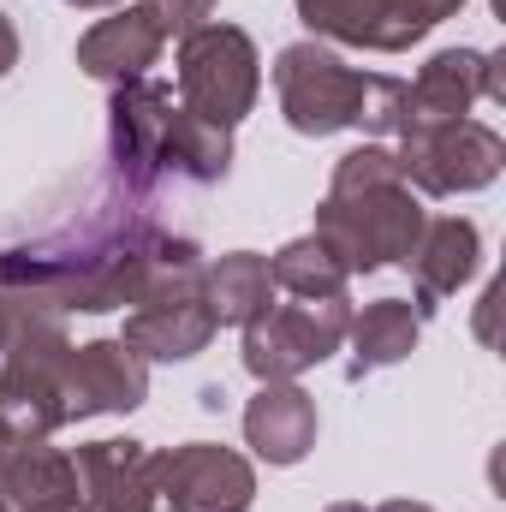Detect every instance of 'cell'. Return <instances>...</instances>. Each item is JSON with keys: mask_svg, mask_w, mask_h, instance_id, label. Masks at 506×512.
Returning a JSON list of instances; mask_svg holds the SVG:
<instances>
[{"mask_svg": "<svg viewBox=\"0 0 506 512\" xmlns=\"http://www.w3.org/2000/svg\"><path fill=\"white\" fill-rule=\"evenodd\" d=\"M256 501V471L245 453L191 441L161 453V507L167 512H245Z\"/></svg>", "mask_w": 506, "mask_h": 512, "instance_id": "obj_10", "label": "cell"}, {"mask_svg": "<svg viewBox=\"0 0 506 512\" xmlns=\"http://www.w3.org/2000/svg\"><path fill=\"white\" fill-rule=\"evenodd\" d=\"M328 512H364V507H358V501H334Z\"/></svg>", "mask_w": 506, "mask_h": 512, "instance_id": "obj_29", "label": "cell"}, {"mask_svg": "<svg viewBox=\"0 0 506 512\" xmlns=\"http://www.w3.org/2000/svg\"><path fill=\"white\" fill-rule=\"evenodd\" d=\"M483 262V233L465 215H435L423 221V239L411 251V280H417V316H429L447 292H459Z\"/></svg>", "mask_w": 506, "mask_h": 512, "instance_id": "obj_13", "label": "cell"}, {"mask_svg": "<svg viewBox=\"0 0 506 512\" xmlns=\"http://www.w3.org/2000/svg\"><path fill=\"white\" fill-rule=\"evenodd\" d=\"M346 328H352V304L346 298L268 304L256 322H245V370L256 382H292V376L328 364L340 352Z\"/></svg>", "mask_w": 506, "mask_h": 512, "instance_id": "obj_6", "label": "cell"}, {"mask_svg": "<svg viewBox=\"0 0 506 512\" xmlns=\"http://www.w3.org/2000/svg\"><path fill=\"white\" fill-rule=\"evenodd\" d=\"M471 102H483V54L477 48H441L417 72V84H405V126L465 120Z\"/></svg>", "mask_w": 506, "mask_h": 512, "instance_id": "obj_17", "label": "cell"}, {"mask_svg": "<svg viewBox=\"0 0 506 512\" xmlns=\"http://www.w3.org/2000/svg\"><path fill=\"white\" fill-rule=\"evenodd\" d=\"M483 102H506V48L483 54Z\"/></svg>", "mask_w": 506, "mask_h": 512, "instance_id": "obj_25", "label": "cell"}, {"mask_svg": "<svg viewBox=\"0 0 506 512\" xmlns=\"http://www.w3.org/2000/svg\"><path fill=\"white\" fill-rule=\"evenodd\" d=\"M167 239L173 233L149 227L143 215L114 209V215L84 221L72 239L36 245V251H0V292L12 304H36V310H54V316L126 310V304H137V292L149 286Z\"/></svg>", "mask_w": 506, "mask_h": 512, "instance_id": "obj_1", "label": "cell"}, {"mask_svg": "<svg viewBox=\"0 0 506 512\" xmlns=\"http://www.w3.org/2000/svg\"><path fill=\"white\" fill-rule=\"evenodd\" d=\"M227 167H233V126H215V120H203V114L173 108L161 173H185V179H197V185H215V179H227Z\"/></svg>", "mask_w": 506, "mask_h": 512, "instance_id": "obj_20", "label": "cell"}, {"mask_svg": "<svg viewBox=\"0 0 506 512\" xmlns=\"http://www.w3.org/2000/svg\"><path fill=\"white\" fill-rule=\"evenodd\" d=\"M137 6L155 18V30H161V36H179V42L215 18V0H137Z\"/></svg>", "mask_w": 506, "mask_h": 512, "instance_id": "obj_23", "label": "cell"}, {"mask_svg": "<svg viewBox=\"0 0 506 512\" xmlns=\"http://www.w3.org/2000/svg\"><path fill=\"white\" fill-rule=\"evenodd\" d=\"M262 60L239 24H203L179 42V108L215 126H239L256 108Z\"/></svg>", "mask_w": 506, "mask_h": 512, "instance_id": "obj_3", "label": "cell"}, {"mask_svg": "<svg viewBox=\"0 0 506 512\" xmlns=\"http://www.w3.org/2000/svg\"><path fill=\"white\" fill-rule=\"evenodd\" d=\"M30 316H36V304H12V298L0 292V352L12 346V334H18V328H24ZM48 316H54V310H48Z\"/></svg>", "mask_w": 506, "mask_h": 512, "instance_id": "obj_24", "label": "cell"}, {"mask_svg": "<svg viewBox=\"0 0 506 512\" xmlns=\"http://www.w3.org/2000/svg\"><path fill=\"white\" fill-rule=\"evenodd\" d=\"M18 66V30H12V18L0 12V78Z\"/></svg>", "mask_w": 506, "mask_h": 512, "instance_id": "obj_26", "label": "cell"}, {"mask_svg": "<svg viewBox=\"0 0 506 512\" xmlns=\"http://www.w3.org/2000/svg\"><path fill=\"white\" fill-rule=\"evenodd\" d=\"M66 6H126V0H66Z\"/></svg>", "mask_w": 506, "mask_h": 512, "instance_id": "obj_28", "label": "cell"}, {"mask_svg": "<svg viewBox=\"0 0 506 512\" xmlns=\"http://www.w3.org/2000/svg\"><path fill=\"white\" fill-rule=\"evenodd\" d=\"M72 471L90 512H161V453L143 441H84Z\"/></svg>", "mask_w": 506, "mask_h": 512, "instance_id": "obj_12", "label": "cell"}, {"mask_svg": "<svg viewBox=\"0 0 506 512\" xmlns=\"http://www.w3.org/2000/svg\"><path fill=\"white\" fill-rule=\"evenodd\" d=\"M173 90L155 78H131L114 84L108 102V143H114V167L126 179V191H155L161 179V155H167V126H173Z\"/></svg>", "mask_w": 506, "mask_h": 512, "instance_id": "obj_11", "label": "cell"}, {"mask_svg": "<svg viewBox=\"0 0 506 512\" xmlns=\"http://www.w3.org/2000/svg\"><path fill=\"white\" fill-rule=\"evenodd\" d=\"M203 298H209L215 322H233V328L256 322V316L274 304L268 256H256V251H227L221 262H209V268H203Z\"/></svg>", "mask_w": 506, "mask_h": 512, "instance_id": "obj_19", "label": "cell"}, {"mask_svg": "<svg viewBox=\"0 0 506 512\" xmlns=\"http://www.w3.org/2000/svg\"><path fill=\"white\" fill-rule=\"evenodd\" d=\"M423 203L411 197L399 155L364 143L334 161L328 197L316 209V239L346 262V274H376L387 262H411L423 239Z\"/></svg>", "mask_w": 506, "mask_h": 512, "instance_id": "obj_2", "label": "cell"}, {"mask_svg": "<svg viewBox=\"0 0 506 512\" xmlns=\"http://www.w3.org/2000/svg\"><path fill=\"white\" fill-rule=\"evenodd\" d=\"M268 280H274V292H292V298H346L352 274L316 233H304L268 256Z\"/></svg>", "mask_w": 506, "mask_h": 512, "instance_id": "obj_21", "label": "cell"}, {"mask_svg": "<svg viewBox=\"0 0 506 512\" xmlns=\"http://www.w3.org/2000/svg\"><path fill=\"white\" fill-rule=\"evenodd\" d=\"M358 131H370V137H399V131H405V84H399V78L370 72V96H364Z\"/></svg>", "mask_w": 506, "mask_h": 512, "instance_id": "obj_22", "label": "cell"}, {"mask_svg": "<svg viewBox=\"0 0 506 512\" xmlns=\"http://www.w3.org/2000/svg\"><path fill=\"white\" fill-rule=\"evenodd\" d=\"M274 96H280V114L298 137H334V131L358 126L364 96H370V72H352L322 42H292L274 54Z\"/></svg>", "mask_w": 506, "mask_h": 512, "instance_id": "obj_5", "label": "cell"}, {"mask_svg": "<svg viewBox=\"0 0 506 512\" xmlns=\"http://www.w3.org/2000/svg\"><path fill=\"white\" fill-rule=\"evenodd\" d=\"M78 507V471L72 453L48 441H12L0 459V512H72Z\"/></svg>", "mask_w": 506, "mask_h": 512, "instance_id": "obj_14", "label": "cell"}, {"mask_svg": "<svg viewBox=\"0 0 506 512\" xmlns=\"http://www.w3.org/2000/svg\"><path fill=\"white\" fill-rule=\"evenodd\" d=\"M161 48H167V36L155 30V18L126 0L114 18H102V24L84 30L78 66H84L96 84H131V78H143V72L161 60Z\"/></svg>", "mask_w": 506, "mask_h": 512, "instance_id": "obj_15", "label": "cell"}, {"mask_svg": "<svg viewBox=\"0 0 506 512\" xmlns=\"http://www.w3.org/2000/svg\"><path fill=\"white\" fill-rule=\"evenodd\" d=\"M376 512H435V507H423V501H387V507H376Z\"/></svg>", "mask_w": 506, "mask_h": 512, "instance_id": "obj_27", "label": "cell"}, {"mask_svg": "<svg viewBox=\"0 0 506 512\" xmlns=\"http://www.w3.org/2000/svg\"><path fill=\"white\" fill-rule=\"evenodd\" d=\"M6 447H12V429H6V423H0V459H6Z\"/></svg>", "mask_w": 506, "mask_h": 512, "instance_id": "obj_30", "label": "cell"}, {"mask_svg": "<svg viewBox=\"0 0 506 512\" xmlns=\"http://www.w3.org/2000/svg\"><path fill=\"white\" fill-rule=\"evenodd\" d=\"M66 316L36 310L0 364V423L12 429V441H48L66 411H60V358H66Z\"/></svg>", "mask_w": 506, "mask_h": 512, "instance_id": "obj_4", "label": "cell"}, {"mask_svg": "<svg viewBox=\"0 0 506 512\" xmlns=\"http://www.w3.org/2000/svg\"><path fill=\"white\" fill-rule=\"evenodd\" d=\"M245 447L268 465H298L316 447V399L292 382H262L245 405Z\"/></svg>", "mask_w": 506, "mask_h": 512, "instance_id": "obj_16", "label": "cell"}, {"mask_svg": "<svg viewBox=\"0 0 506 512\" xmlns=\"http://www.w3.org/2000/svg\"><path fill=\"white\" fill-rule=\"evenodd\" d=\"M72 512H90V507H84V501H78V507H72Z\"/></svg>", "mask_w": 506, "mask_h": 512, "instance_id": "obj_31", "label": "cell"}, {"mask_svg": "<svg viewBox=\"0 0 506 512\" xmlns=\"http://www.w3.org/2000/svg\"><path fill=\"white\" fill-rule=\"evenodd\" d=\"M292 6L328 42L370 48V54H405L465 0H292Z\"/></svg>", "mask_w": 506, "mask_h": 512, "instance_id": "obj_8", "label": "cell"}, {"mask_svg": "<svg viewBox=\"0 0 506 512\" xmlns=\"http://www.w3.org/2000/svg\"><path fill=\"white\" fill-rule=\"evenodd\" d=\"M352 382H364V376H376L387 364H405L411 352H417V340H423V316L405 304V298H376V304H364V316H352Z\"/></svg>", "mask_w": 506, "mask_h": 512, "instance_id": "obj_18", "label": "cell"}, {"mask_svg": "<svg viewBox=\"0 0 506 512\" xmlns=\"http://www.w3.org/2000/svg\"><path fill=\"white\" fill-rule=\"evenodd\" d=\"M149 393V364L126 340H84L60 358V411L66 423L102 417V411H137Z\"/></svg>", "mask_w": 506, "mask_h": 512, "instance_id": "obj_9", "label": "cell"}, {"mask_svg": "<svg viewBox=\"0 0 506 512\" xmlns=\"http://www.w3.org/2000/svg\"><path fill=\"white\" fill-rule=\"evenodd\" d=\"M399 173L423 197H459L495 185L506 167V143L483 120H447V126H405L399 131Z\"/></svg>", "mask_w": 506, "mask_h": 512, "instance_id": "obj_7", "label": "cell"}]
</instances>
